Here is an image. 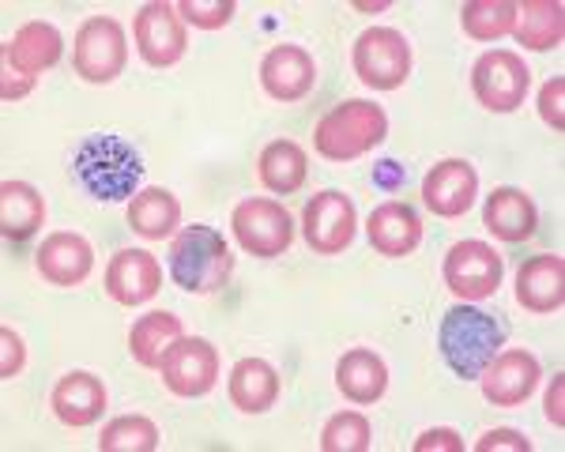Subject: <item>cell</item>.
<instances>
[{"label":"cell","mask_w":565,"mask_h":452,"mask_svg":"<svg viewBox=\"0 0 565 452\" xmlns=\"http://www.w3.org/2000/svg\"><path fill=\"white\" fill-rule=\"evenodd\" d=\"M162 265L148 249H117L106 265V294L117 305H143L159 294Z\"/></svg>","instance_id":"obj_17"},{"label":"cell","mask_w":565,"mask_h":452,"mask_svg":"<svg viewBox=\"0 0 565 452\" xmlns=\"http://www.w3.org/2000/svg\"><path fill=\"white\" fill-rule=\"evenodd\" d=\"M167 268H170V279H174L185 294H215L231 283L234 257L215 226L193 223L174 234L170 252H167Z\"/></svg>","instance_id":"obj_2"},{"label":"cell","mask_w":565,"mask_h":452,"mask_svg":"<svg viewBox=\"0 0 565 452\" xmlns=\"http://www.w3.org/2000/svg\"><path fill=\"white\" fill-rule=\"evenodd\" d=\"M279 369L264 358H242L234 362L231 377H226V396L242 415H264L279 400Z\"/></svg>","instance_id":"obj_23"},{"label":"cell","mask_w":565,"mask_h":452,"mask_svg":"<svg viewBox=\"0 0 565 452\" xmlns=\"http://www.w3.org/2000/svg\"><path fill=\"white\" fill-rule=\"evenodd\" d=\"M354 226H359V212L354 201L340 189H321L302 212V234L306 246L317 257H340L354 241Z\"/></svg>","instance_id":"obj_10"},{"label":"cell","mask_w":565,"mask_h":452,"mask_svg":"<svg viewBox=\"0 0 565 452\" xmlns=\"http://www.w3.org/2000/svg\"><path fill=\"white\" fill-rule=\"evenodd\" d=\"M351 68L373 90H396L412 76V42L396 26H370L351 45Z\"/></svg>","instance_id":"obj_5"},{"label":"cell","mask_w":565,"mask_h":452,"mask_svg":"<svg viewBox=\"0 0 565 452\" xmlns=\"http://www.w3.org/2000/svg\"><path fill=\"white\" fill-rule=\"evenodd\" d=\"M109 396H106V385L103 377L87 374V369H72V374L61 377L50 392V407L65 427L72 430H84V427H95L103 419Z\"/></svg>","instance_id":"obj_18"},{"label":"cell","mask_w":565,"mask_h":452,"mask_svg":"<svg viewBox=\"0 0 565 452\" xmlns=\"http://www.w3.org/2000/svg\"><path fill=\"white\" fill-rule=\"evenodd\" d=\"M61 53H65V39H61L57 26L31 20L4 42V65L23 72V76H31V79H39L42 72H50L57 65Z\"/></svg>","instance_id":"obj_21"},{"label":"cell","mask_w":565,"mask_h":452,"mask_svg":"<svg viewBox=\"0 0 565 452\" xmlns=\"http://www.w3.org/2000/svg\"><path fill=\"white\" fill-rule=\"evenodd\" d=\"M501 347H505V324L494 313L460 302L441 316L437 351H441L445 366L463 381H476Z\"/></svg>","instance_id":"obj_1"},{"label":"cell","mask_w":565,"mask_h":452,"mask_svg":"<svg viewBox=\"0 0 565 452\" xmlns=\"http://www.w3.org/2000/svg\"><path fill=\"white\" fill-rule=\"evenodd\" d=\"M562 388H565V374H554V385L546 388V419L554 422V427H565V411H562Z\"/></svg>","instance_id":"obj_39"},{"label":"cell","mask_w":565,"mask_h":452,"mask_svg":"<svg viewBox=\"0 0 565 452\" xmlns=\"http://www.w3.org/2000/svg\"><path fill=\"white\" fill-rule=\"evenodd\" d=\"M23 366H26L23 336L4 324V329H0V381H12V377H20Z\"/></svg>","instance_id":"obj_34"},{"label":"cell","mask_w":565,"mask_h":452,"mask_svg":"<svg viewBox=\"0 0 565 452\" xmlns=\"http://www.w3.org/2000/svg\"><path fill=\"white\" fill-rule=\"evenodd\" d=\"M385 136H388V117L377 103H370V98H343L340 106H332L317 121L313 148L328 162H354L370 155L373 148H381Z\"/></svg>","instance_id":"obj_3"},{"label":"cell","mask_w":565,"mask_h":452,"mask_svg":"<svg viewBox=\"0 0 565 452\" xmlns=\"http://www.w3.org/2000/svg\"><path fill=\"white\" fill-rule=\"evenodd\" d=\"M445 287L460 298V302H482V298H494L505 276V260L494 246L479 238H463L449 252H445L441 265Z\"/></svg>","instance_id":"obj_8"},{"label":"cell","mask_w":565,"mask_h":452,"mask_svg":"<svg viewBox=\"0 0 565 452\" xmlns=\"http://www.w3.org/2000/svg\"><path fill=\"white\" fill-rule=\"evenodd\" d=\"M260 185L276 196H290L306 185L309 177V159L295 140H271L257 159Z\"/></svg>","instance_id":"obj_29"},{"label":"cell","mask_w":565,"mask_h":452,"mask_svg":"<svg viewBox=\"0 0 565 452\" xmlns=\"http://www.w3.org/2000/svg\"><path fill=\"white\" fill-rule=\"evenodd\" d=\"M159 449V427L148 415H121L109 419L98 433V452H154Z\"/></svg>","instance_id":"obj_31"},{"label":"cell","mask_w":565,"mask_h":452,"mask_svg":"<svg viewBox=\"0 0 565 452\" xmlns=\"http://www.w3.org/2000/svg\"><path fill=\"white\" fill-rule=\"evenodd\" d=\"M482 226L494 234L498 241H527L540 226V212H535V201L516 185H501L487 196L482 204Z\"/></svg>","instance_id":"obj_22"},{"label":"cell","mask_w":565,"mask_h":452,"mask_svg":"<svg viewBox=\"0 0 565 452\" xmlns=\"http://www.w3.org/2000/svg\"><path fill=\"white\" fill-rule=\"evenodd\" d=\"M516 302L527 313H558L565 305V260L558 252H540L516 271Z\"/></svg>","instance_id":"obj_20"},{"label":"cell","mask_w":565,"mask_h":452,"mask_svg":"<svg viewBox=\"0 0 565 452\" xmlns=\"http://www.w3.org/2000/svg\"><path fill=\"white\" fill-rule=\"evenodd\" d=\"M140 174H143L140 155H136L121 136H90V140L76 148V155H72V177L95 201H121V196H129Z\"/></svg>","instance_id":"obj_4"},{"label":"cell","mask_w":565,"mask_h":452,"mask_svg":"<svg viewBox=\"0 0 565 452\" xmlns=\"http://www.w3.org/2000/svg\"><path fill=\"white\" fill-rule=\"evenodd\" d=\"M129 226L140 238L148 241H162V238H174V230L181 226V204L170 189L148 185L129 201Z\"/></svg>","instance_id":"obj_27"},{"label":"cell","mask_w":565,"mask_h":452,"mask_svg":"<svg viewBox=\"0 0 565 452\" xmlns=\"http://www.w3.org/2000/svg\"><path fill=\"white\" fill-rule=\"evenodd\" d=\"M231 230L238 238V246L249 252V257L260 260H276L290 249L295 241V223H290V212L276 201H264V196H249L234 207L231 215Z\"/></svg>","instance_id":"obj_9"},{"label":"cell","mask_w":565,"mask_h":452,"mask_svg":"<svg viewBox=\"0 0 565 452\" xmlns=\"http://www.w3.org/2000/svg\"><path fill=\"white\" fill-rule=\"evenodd\" d=\"M185 336V324H181L178 313L170 310H154V313H143L140 321L129 329V355L136 366L143 369H159L167 351Z\"/></svg>","instance_id":"obj_25"},{"label":"cell","mask_w":565,"mask_h":452,"mask_svg":"<svg viewBox=\"0 0 565 452\" xmlns=\"http://www.w3.org/2000/svg\"><path fill=\"white\" fill-rule=\"evenodd\" d=\"M34 268L50 287H79L95 271V249H90L84 234L57 230L42 238L39 252H34Z\"/></svg>","instance_id":"obj_15"},{"label":"cell","mask_w":565,"mask_h":452,"mask_svg":"<svg viewBox=\"0 0 565 452\" xmlns=\"http://www.w3.org/2000/svg\"><path fill=\"white\" fill-rule=\"evenodd\" d=\"M260 87L276 103H302L317 87V61L302 45H271L260 61Z\"/></svg>","instance_id":"obj_14"},{"label":"cell","mask_w":565,"mask_h":452,"mask_svg":"<svg viewBox=\"0 0 565 452\" xmlns=\"http://www.w3.org/2000/svg\"><path fill=\"white\" fill-rule=\"evenodd\" d=\"M31 90H34L31 76H23V72L4 65V72H0V98H4V103H20V98H26Z\"/></svg>","instance_id":"obj_38"},{"label":"cell","mask_w":565,"mask_h":452,"mask_svg":"<svg viewBox=\"0 0 565 452\" xmlns=\"http://www.w3.org/2000/svg\"><path fill=\"white\" fill-rule=\"evenodd\" d=\"M366 238H370V246L388 260L412 257L418 249V241H423V219H418V212L412 204L385 201L370 212Z\"/></svg>","instance_id":"obj_19"},{"label":"cell","mask_w":565,"mask_h":452,"mask_svg":"<svg viewBox=\"0 0 565 452\" xmlns=\"http://www.w3.org/2000/svg\"><path fill=\"white\" fill-rule=\"evenodd\" d=\"M45 223V196L31 181L0 185V234L8 241H26Z\"/></svg>","instance_id":"obj_28"},{"label":"cell","mask_w":565,"mask_h":452,"mask_svg":"<svg viewBox=\"0 0 565 452\" xmlns=\"http://www.w3.org/2000/svg\"><path fill=\"white\" fill-rule=\"evenodd\" d=\"M132 39L143 65L151 68H174L189 50V34L178 15V4H167V0H151L136 12Z\"/></svg>","instance_id":"obj_11"},{"label":"cell","mask_w":565,"mask_h":452,"mask_svg":"<svg viewBox=\"0 0 565 452\" xmlns=\"http://www.w3.org/2000/svg\"><path fill=\"white\" fill-rule=\"evenodd\" d=\"M516 23V4L513 0H468L460 8V26L468 39L476 42H498L505 34H513Z\"/></svg>","instance_id":"obj_30"},{"label":"cell","mask_w":565,"mask_h":452,"mask_svg":"<svg viewBox=\"0 0 565 452\" xmlns=\"http://www.w3.org/2000/svg\"><path fill=\"white\" fill-rule=\"evenodd\" d=\"M335 388L348 396L351 403L370 407L385 396L388 388V366L381 355H373L366 347L348 351L340 362H335Z\"/></svg>","instance_id":"obj_24"},{"label":"cell","mask_w":565,"mask_h":452,"mask_svg":"<svg viewBox=\"0 0 565 452\" xmlns=\"http://www.w3.org/2000/svg\"><path fill=\"white\" fill-rule=\"evenodd\" d=\"M434 449H445V452H460L463 441L457 430L449 427H437V430H426L423 438L415 441V452H434Z\"/></svg>","instance_id":"obj_37"},{"label":"cell","mask_w":565,"mask_h":452,"mask_svg":"<svg viewBox=\"0 0 565 452\" xmlns=\"http://www.w3.org/2000/svg\"><path fill=\"white\" fill-rule=\"evenodd\" d=\"M540 377H543V366L532 351H498L494 358L487 362V369L476 377L487 403L494 407H521L527 403V396L540 388Z\"/></svg>","instance_id":"obj_13"},{"label":"cell","mask_w":565,"mask_h":452,"mask_svg":"<svg viewBox=\"0 0 565 452\" xmlns=\"http://www.w3.org/2000/svg\"><path fill=\"white\" fill-rule=\"evenodd\" d=\"M498 449H509V452H532V441L524 438L521 430H487L482 438L476 441V452H498Z\"/></svg>","instance_id":"obj_36"},{"label":"cell","mask_w":565,"mask_h":452,"mask_svg":"<svg viewBox=\"0 0 565 452\" xmlns=\"http://www.w3.org/2000/svg\"><path fill=\"white\" fill-rule=\"evenodd\" d=\"M479 196V174L468 159H441L423 177V204L441 219H460Z\"/></svg>","instance_id":"obj_16"},{"label":"cell","mask_w":565,"mask_h":452,"mask_svg":"<svg viewBox=\"0 0 565 452\" xmlns=\"http://www.w3.org/2000/svg\"><path fill=\"white\" fill-rule=\"evenodd\" d=\"M234 12H238L234 0H181L178 4L181 23L196 26V31H218L234 20Z\"/></svg>","instance_id":"obj_33"},{"label":"cell","mask_w":565,"mask_h":452,"mask_svg":"<svg viewBox=\"0 0 565 452\" xmlns=\"http://www.w3.org/2000/svg\"><path fill=\"white\" fill-rule=\"evenodd\" d=\"M562 103H565V79L554 76L551 84H543V90H540V117H543L546 125H551L554 132H565V110H562Z\"/></svg>","instance_id":"obj_35"},{"label":"cell","mask_w":565,"mask_h":452,"mask_svg":"<svg viewBox=\"0 0 565 452\" xmlns=\"http://www.w3.org/2000/svg\"><path fill=\"white\" fill-rule=\"evenodd\" d=\"M129 65V39L114 15H90L72 39V68L87 84H114Z\"/></svg>","instance_id":"obj_6"},{"label":"cell","mask_w":565,"mask_h":452,"mask_svg":"<svg viewBox=\"0 0 565 452\" xmlns=\"http://www.w3.org/2000/svg\"><path fill=\"white\" fill-rule=\"evenodd\" d=\"M373 445L370 419L362 411H340L324 422L321 449L324 452H366Z\"/></svg>","instance_id":"obj_32"},{"label":"cell","mask_w":565,"mask_h":452,"mask_svg":"<svg viewBox=\"0 0 565 452\" xmlns=\"http://www.w3.org/2000/svg\"><path fill=\"white\" fill-rule=\"evenodd\" d=\"M527 87H532V72H527L521 53H513V50H487L476 65H471V95H476L482 110H490V114L521 110Z\"/></svg>","instance_id":"obj_7"},{"label":"cell","mask_w":565,"mask_h":452,"mask_svg":"<svg viewBox=\"0 0 565 452\" xmlns=\"http://www.w3.org/2000/svg\"><path fill=\"white\" fill-rule=\"evenodd\" d=\"M513 39L535 53L558 50L565 39V4L562 0H524V4H516Z\"/></svg>","instance_id":"obj_26"},{"label":"cell","mask_w":565,"mask_h":452,"mask_svg":"<svg viewBox=\"0 0 565 452\" xmlns=\"http://www.w3.org/2000/svg\"><path fill=\"white\" fill-rule=\"evenodd\" d=\"M162 385L181 400L207 396L218 385V351L204 336H181L159 366Z\"/></svg>","instance_id":"obj_12"}]
</instances>
